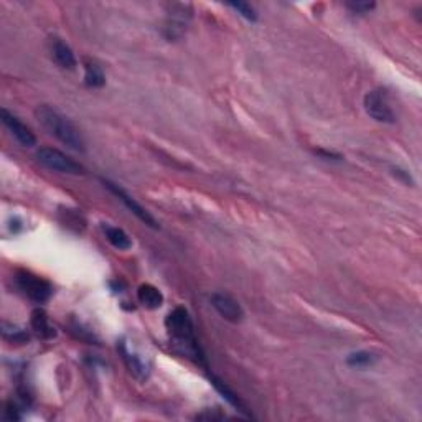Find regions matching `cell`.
Segmentation results:
<instances>
[{
  "mask_svg": "<svg viewBox=\"0 0 422 422\" xmlns=\"http://www.w3.org/2000/svg\"><path fill=\"white\" fill-rule=\"evenodd\" d=\"M35 117L41 124V127L50 136H53L54 139H58L61 144L68 145L76 152H85V139H82L81 132L75 127V124L68 121L58 111H54L53 108H50L48 104H40L35 109Z\"/></svg>",
  "mask_w": 422,
  "mask_h": 422,
  "instance_id": "2",
  "label": "cell"
},
{
  "mask_svg": "<svg viewBox=\"0 0 422 422\" xmlns=\"http://www.w3.org/2000/svg\"><path fill=\"white\" fill-rule=\"evenodd\" d=\"M137 299L145 309L155 310L159 307H162L163 304V293L159 291L157 287L152 286V284H142V286L137 289Z\"/></svg>",
  "mask_w": 422,
  "mask_h": 422,
  "instance_id": "11",
  "label": "cell"
},
{
  "mask_svg": "<svg viewBox=\"0 0 422 422\" xmlns=\"http://www.w3.org/2000/svg\"><path fill=\"white\" fill-rule=\"evenodd\" d=\"M104 235H106V240H108L111 245L116 247V249L119 251H127L131 249L132 247V241L131 238L127 236V233L124 231V229L121 228H116V226H104Z\"/></svg>",
  "mask_w": 422,
  "mask_h": 422,
  "instance_id": "13",
  "label": "cell"
},
{
  "mask_svg": "<svg viewBox=\"0 0 422 422\" xmlns=\"http://www.w3.org/2000/svg\"><path fill=\"white\" fill-rule=\"evenodd\" d=\"M35 157L38 160V163L47 167L48 170L66 173V175H82L85 173L82 165L78 163L71 157H68L61 150L52 149V147H41V149L36 150Z\"/></svg>",
  "mask_w": 422,
  "mask_h": 422,
  "instance_id": "3",
  "label": "cell"
},
{
  "mask_svg": "<svg viewBox=\"0 0 422 422\" xmlns=\"http://www.w3.org/2000/svg\"><path fill=\"white\" fill-rule=\"evenodd\" d=\"M374 361H376L374 355H371L368 351L351 353V355L347 358V363L353 366V368H366V366L373 365Z\"/></svg>",
  "mask_w": 422,
  "mask_h": 422,
  "instance_id": "17",
  "label": "cell"
},
{
  "mask_svg": "<svg viewBox=\"0 0 422 422\" xmlns=\"http://www.w3.org/2000/svg\"><path fill=\"white\" fill-rule=\"evenodd\" d=\"M211 383H213V386L217 388V391H218L219 394H221V396H223L224 399H226V401L229 402V405L235 406L236 409L240 411V412H242V414H245V416H247V417L251 416V414H249V411H247L246 405L241 401V398L238 396V394H236L235 391H233L231 388H228L226 384H224V383L221 381V379L214 378V376H213V378H211Z\"/></svg>",
  "mask_w": 422,
  "mask_h": 422,
  "instance_id": "12",
  "label": "cell"
},
{
  "mask_svg": "<svg viewBox=\"0 0 422 422\" xmlns=\"http://www.w3.org/2000/svg\"><path fill=\"white\" fill-rule=\"evenodd\" d=\"M85 82L89 88H103L106 78L101 68L96 63H86L85 66Z\"/></svg>",
  "mask_w": 422,
  "mask_h": 422,
  "instance_id": "15",
  "label": "cell"
},
{
  "mask_svg": "<svg viewBox=\"0 0 422 422\" xmlns=\"http://www.w3.org/2000/svg\"><path fill=\"white\" fill-rule=\"evenodd\" d=\"M50 54H52L53 61L57 63L63 70H75L76 68V57L73 50L61 38H50Z\"/></svg>",
  "mask_w": 422,
  "mask_h": 422,
  "instance_id": "10",
  "label": "cell"
},
{
  "mask_svg": "<svg viewBox=\"0 0 422 422\" xmlns=\"http://www.w3.org/2000/svg\"><path fill=\"white\" fill-rule=\"evenodd\" d=\"M0 117H2L3 126H6L8 132L15 137L18 144L24 147H34L36 144V137L34 132H31L29 127L20 121V119L13 116L12 112H8L7 109H2V111H0Z\"/></svg>",
  "mask_w": 422,
  "mask_h": 422,
  "instance_id": "9",
  "label": "cell"
},
{
  "mask_svg": "<svg viewBox=\"0 0 422 422\" xmlns=\"http://www.w3.org/2000/svg\"><path fill=\"white\" fill-rule=\"evenodd\" d=\"M121 351H122L124 360H126L127 366H129L131 373H134V376H137V378H140V379L147 378V368H145V365L142 363V361H140L139 358H137L136 355H132V353H131L129 350H127V348H126V345H124V343H121Z\"/></svg>",
  "mask_w": 422,
  "mask_h": 422,
  "instance_id": "16",
  "label": "cell"
},
{
  "mask_svg": "<svg viewBox=\"0 0 422 422\" xmlns=\"http://www.w3.org/2000/svg\"><path fill=\"white\" fill-rule=\"evenodd\" d=\"M165 327L168 330L173 347L180 355L190 358L196 363L205 365L203 351L196 342L194 322H191V316L187 309H183V307L173 309L165 320Z\"/></svg>",
  "mask_w": 422,
  "mask_h": 422,
  "instance_id": "1",
  "label": "cell"
},
{
  "mask_svg": "<svg viewBox=\"0 0 422 422\" xmlns=\"http://www.w3.org/2000/svg\"><path fill=\"white\" fill-rule=\"evenodd\" d=\"M190 18V6H185V3H172L167 15V24H165V35H167V38H180V36L185 34Z\"/></svg>",
  "mask_w": 422,
  "mask_h": 422,
  "instance_id": "7",
  "label": "cell"
},
{
  "mask_svg": "<svg viewBox=\"0 0 422 422\" xmlns=\"http://www.w3.org/2000/svg\"><path fill=\"white\" fill-rule=\"evenodd\" d=\"M15 284L24 296L29 297L30 300L38 302V304L47 302L53 292L48 281H45L40 276H35L29 270H18L15 274Z\"/></svg>",
  "mask_w": 422,
  "mask_h": 422,
  "instance_id": "4",
  "label": "cell"
},
{
  "mask_svg": "<svg viewBox=\"0 0 422 422\" xmlns=\"http://www.w3.org/2000/svg\"><path fill=\"white\" fill-rule=\"evenodd\" d=\"M228 6L231 7V8H235V10L238 13H240L241 17H245L246 20H249V22H256V20H258V13H256V10L249 6V3H245V2H229Z\"/></svg>",
  "mask_w": 422,
  "mask_h": 422,
  "instance_id": "18",
  "label": "cell"
},
{
  "mask_svg": "<svg viewBox=\"0 0 422 422\" xmlns=\"http://www.w3.org/2000/svg\"><path fill=\"white\" fill-rule=\"evenodd\" d=\"M31 327L36 333L40 335L41 338H53L54 335V328L48 323V315L47 312L41 309H35L31 312Z\"/></svg>",
  "mask_w": 422,
  "mask_h": 422,
  "instance_id": "14",
  "label": "cell"
},
{
  "mask_svg": "<svg viewBox=\"0 0 422 422\" xmlns=\"http://www.w3.org/2000/svg\"><path fill=\"white\" fill-rule=\"evenodd\" d=\"M347 7L355 13H366L373 10L374 3L373 2H347Z\"/></svg>",
  "mask_w": 422,
  "mask_h": 422,
  "instance_id": "19",
  "label": "cell"
},
{
  "mask_svg": "<svg viewBox=\"0 0 422 422\" xmlns=\"http://www.w3.org/2000/svg\"><path fill=\"white\" fill-rule=\"evenodd\" d=\"M103 182V185L108 188L109 191H111V194L114 195V196H117V200H121L124 205H126V208L131 211L132 214H136L137 218L140 219L142 223L144 224H147V226H150V228H154V229H159L160 226H159V223H157V219H155L152 214L149 213V211H147L144 206L142 205H139L137 203V201L132 198V196L127 194L126 190H124V188H121L119 185H116V183H112V182H109V180H101Z\"/></svg>",
  "mask_w": 422,
  "mask_h": 422,
  "instance_id": "6",
  "label": "cell"
},
{
  "mask_svg": "<svg viewBox=\"0 0 422 422\" xmlns=\"http://www.w3.org/2000/svg\"><path fill=\"white\" fill-rule=\"evenodd\" d=\"M210 302L211 305H213V309L217 310L224 320H228V322L240 323L242 322V319H245V310H242L240 302L233 299V297L228 296V293H223V292L211 293Z\"/></svg>",
  "mask_w": 422,
  "mask_h": 422,
  "instance_id": "8",
  "label": "cell"
},
{
  "mask_svg": "<svg viewBox=\"0 0 422 422\" xmlns=\"http://www.w3.org/2000/svg\"><path fill=\"white\" fill-rule=\"evenodd\" d=\"M363 104H365L366 114H368L370 117H373L374 121L383 124L396 122V116H394L391 104H389L388 94L384 93L383 89L368 91V93L365 94Z\"/></svg>",
  "mask_w": 422,
  "mask_h": 422,
  "instance_id": "5",
  "label": "cell"
}]
</instances>
